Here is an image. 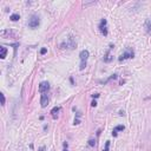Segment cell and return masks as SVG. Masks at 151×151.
Wrapping results in <instances>:
<instances>
[{"label": "cell", "mask_w": 151, "mask_h": 151, "mask_svg": "<svg viewBox=\"0 0 151 151\" xmlns=\"http://www.w3.org/2000/svg\"><path fill=\"white\" fill-rule=\"evenodd\" d=\"M80 70H84V67L86 66V61H87V58H89V51L87 50H83L80 54Z\"/></svg>", "instance_id": "obj_1"}, {"label": "cell", "mask_w": 151, "mask_h": 151, "mask_svg": "<svg viewBox=\"0 0 151 151\" xmlns=\"http://www.w3.org/2000/svg\"><path fill=\"white\" fill-rule=\"evenodd\" d=\"M39 17L38 15H32L30 19H28V26L32 27V28H34V27H37L38 25H39Z\"/></svg>", "instance_id": "obj_2"}, {"label": "cell", "mask_w": 151, "mask_h": 151, "mask_svg": "<svg viewBox=\"0 0 151 151\" xmlns=\"http://www.w3.org/2000/svg\"><path fill=\"white\" fill-rule=\"evenodd\" d=\"M50 89V84L47 83V81H43V83H40L39 85V91L41 92V93H45L47 90Z\"/></svg>", "instance_id": "obj_3"}, {"label": "cell", "mask_w": 151, "mask_h": 151, "mask_svg": "<svg viewBox=\"0 0 151 151\" xmlns=\"http://www.w3.org/2000/svg\"><path fill=\"white\" fill-rule=\"evenodd\" d=\"M40 104H41L43 107H46V106H47V104H48V97H47V94H41Z\"/></svg>", "instance_id": "obj_4"}, {"label": "cell", "mask_w": 151, "mask_h": 151, "mask_svg": "<svg viewBox=\"0 0 151 151\" xmlns=\"http://www.w3.org/2000/svg\"><path fill=\"white\" fill-rule=\"evenodd\" d=\"M131 57H133V52H132V51H126V52H125V53H123V54L120 56V58H119V60L128 59V58H131Z\"/></svg>", "instance_id": "obj_5"}, {"label": "cell", "mask_w": 151, "mask_h": 151, "mask_svg": "<svg viewBox=\"0 0 151 151\" xmlns=\"http://www.w3.org/2000/svg\"><path fill=\"white\" fill-rule=\"evenodd\" d=\"M105 25H106V20H105V19H103L102 21H100V26H99V28H100L102 33L106 35V34H107V31H106V28H105Z\"/></svg>", "instance_id": "obj_6"}, {"label": "cell", "mask_w": 151, "mask_h": 151, "mask_svg": "<svg viewBox=\"0 0 151 151\" xmlns=\"http://www.w3.org/2000/svg\"><path fill=\"white\" fill-rule=\"evenodd\" d=\"M0 57H1V58H2V59H4V58H5V57H6V54H7V50H6V47H4V46H1V47H0Z\"/></svg>", "instance_id": "obj_7"}, {"label": "cell", "mask_w": 151, "mask_h": 151, "mask_svg": "<svg viewBox=\"0 0 151 151\" xmlns=\"http://www.w3.org/2000/svg\"><path fill=\"white\" fill-rule=\"evenodd\" d=\"M10 19L12 20V21H17L18 19H20V15L18 13H13L11 17H10Z\"/></svg>", "instance_id": "obj_8"}, {"label": "cell", "mask_w": 151, "mask_h": 151, "mask_svg": "<svg viewBox=\"0 0 151 151\" xmlns=\"http://www.w3.org/2000/svg\"><path fill=\"white\" fill-rule=\"evenodd\" d=\"M123 130H124V125H117V126H116V128H115V130H113V131H123Z\"/></svg>", "instance_id": "obj_9"}, {"label": "cell", "mask_w": 151, "mask_h": 151, "mask_svg": "<svg viewBox=\"0 0 151 151\" xmlns=\"http://www.w3.org/2000/svg\"><path fill=\"white\" fill-rule=\"evenodd\" d=\"M0 97H1V105H5V96H4V93H0Z\"/></svg>", "instance_id": "obj_10"}, {"label": "cell", "mask_w": 151, "mask_h": 151, "mask_svg": "<svg viewBox=\"0 0 151 151\" xmlns=\"http://www.w3.org/2000/svg\"><path fill=\"white\" fill-rule=\"evenodd\" d=\"M58 111H59V107H53L51 113H52V115H56V112H58Z\"/></svg>", "instance_id": "obj_11"}, {"label": "cell", "mask_w": 151, "mask_h": 151, "mask_svg": "<svg viewBox=\"0 0 151 151\" xmlns=\"http://www.w3.org/2000/svg\"><path fill=\"white\" fill-rule=\"evenodd\" d=\"M109 146H110V142H106V144H105V149L103 151H109Z\"/></svg>", "instance_id": "obj_12"}, {"label": "cell", "mask_w": 151, "mask_h": 151, "mask_svg": "<svg viewBox=\"0 0 151 151\" xmlns=\"http://www.w3.org/2000/svg\"><path fill=\"white\" fill-rule=\"evenodd\" d=\"M46 52H47V50H46V48H41V50H40V53H41V54H45Z\"/></svg>", "instance_id": "obj_13"}, {"label": "cell", "mask_w": 151, "mask_h": 151, "mask_svg": "<svg viewBox=\"0 0 151 151\" xmlns=\"http://www.w3.org/2000/svg\"><path fill=\"white\" fill-rule=\"evenodd\" d=\"M89 144L91 145V146H93V145H94V140H93V139H90V140H89Z\"/></svg>", "instance_id": "obj_14"}, {"label": "cell", "mask_w": 151, "mask_h": 151, "mask_svg": "<svg viewBox=\"0 0 151 151\" xmlns=\"http://www.w3.org/2000/svg\"><path fill=\"white\" fill-rule=\"evenodd\" d=\"M92 106H96L97 105V102H94V100H93V102H92V104H91Z\"/></svg>", "instance_id": "obj_15"}, {"label": "cell", "mask_w": 151, "mask_h": 151, "mask_svg": "<svg viewBox=\"0 0 151 151\" xmlns=\"http://www.w3.org/2000/svg\"><path fill=\"white\" fill-rule=\"evenodd\" d=\"M64 151H67V149H65V150H64Z\"/></svg>", "instance_id": "obj_16"}]
</instances>
